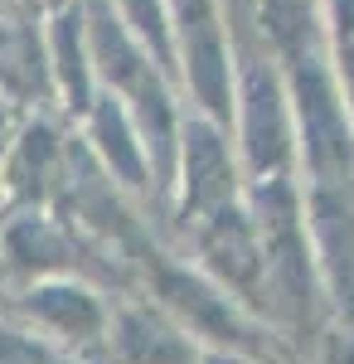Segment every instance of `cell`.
<instances>
[{
  "label": "cell",
  "mask_w": 354,
  "mask_h": 364,
  "mask_svg": "<svg viewBox=\"0 0 354 364\" xmlns=\"http://www.w3.org/2000/svg\"><path fill=\"white\" fill-rule=\"evenodd\" d=\"M326 20H330L335 78H340V92H345L350 117H354V0H326Z\"/></svg>",
  "instance_id": "8fae6325"
},
{
  "label": "cell",
  "mask_w": 354,
  "mask_h": 364,
  "mask_svg": "<svg viewBox=\"0 0 354 364\" xmlns=\"http://www.w3.org/2000/svg\"><path fill=\"white\" fill-rule=\"evenodd\" d=\"M247 209L262 233L267 252V316L281 336L296 345L316 340V331L330 316V291L321 277V257L306 219V195H301L296 175H272V180H247Z\"/></svg>",
  "instance_id": "7a4b0ae2"
},
{
  "label": "cell",
  "mask_w": 354,
  "mask_h": 364,
  "mask_svg": "<svg viewBox=\"0 0 354 364\" xmlns=\"http://www.w3.org/2000/svg\"><path fill=\"white\" fill-rule=\"evenodd\" d=\"M0 301H5V257H0Z\"/></svg>",
  "instance_id": "9a60e30c"
},
{
  "label": "cell",
  "mask_w": 354,
  "mask_h": 364,
  "mask_svg": "<svg viewBox=\"0 0 354 364\" xmlns=\"http://www.w3.org/2000/svg\"><path fill=\"white\" fill-rule=\"evenodd\" d=\"M44 5H49V10H58V5H73V0H44Z\"/></svg>",
  "instance_id": "2e32d148"
},
{
  "label": "cell",
  "mask_w": 354,
  "mask_h": 364,
  "mask_svg": "<svg viewBox=\"0 0 354 364\" xmlns=\"http://www.w3.org/2000/svg\"><path fill=\"white\" fill-rule=\"evenodd\" d=\"M15 5H20V0H0V15H10V10H15Z\"/></svg>",
  "instance_id": "5bb4252c"
},
{
  "label": "cell",
  "mask_w": 354,
  "mask_h": 364,
  "mask_svg": "<svg viewBox=\"0 0 354 364\" xmlns=\"http://www.w3.org/2000/svg\"><path fill=\"white\" fill-rule=\"evenodd\" d=\"M0 364H82L68 350H58L54 340H44L39 331H29L25 321H15L0 306Z\"/></svg>",
  "instance_id": "30bf717a"
},
{
  "label": "cell",
  "mask_w": 354,
  "mask_h": 364,
  "mask_svg": "<svg viewBox=\"0 0 354 364\" xmlns=\"http://www.w3.org/2000/svg\"><path fill=\"white\" fill-rule=\"evenodd\" d=\"M136 291L165 306L204 350H233L267 364H301L296 345L277 331L267 316L243 306L233 291H223L199 262H190L161 233L136 252Z\"/></svg>",
  "instance_id": "6da1fadb"
},
{
  "label": "cell",
  "mask_w": 354,
  "mask_h": 364,
  "mask_svg": "<svg viewBox=\"0 0 354 364\" xmlns=\"http://www.w3.org/2000/svg\"><path fill=\"white\" fill-rule=\"evenodd\" d=\"M204 345L170 316L156 306L146 291H127L112 306V331L97 364H199Z\"/></svg>",
  "instance_id": "ba28073f"
},
{
  "label": "cell",
  "mask_w": 354,
  "mask_h": 364,
  "mask_svg": "<svg viewBox=\"0 0 354 364\" xmlns=\"http://www.w3.org/2000/svg\"><path fill=\"white\" fill-rule=\"evenodd\" d=\"M175 248L185 252L190 262H199L209 277L223 287V291H233L243 306H252L257 316H267V252H262V233H257V219H252V209H247V195L238 204H228V209H218L209 219H199L190 224L180 238H175ZM272 321V316H267Z\"/></svg>",
  "instance_id": "8992f818"
},
{
  "label": "cell",
  "mask_w": 354,
  "mask_h": 364,
  "mask_svg": "<svg viewBox=\"0 0 354 364\" xmlns=\"http://www.w3.org/2000/svg\"><path fill=\"white\" fill-rule=\"evenodd\" d=\"M199 364H267V360H252V355H233V350H204Z\"/></svg>",
  "instance_id": "4fadbf2b"
},
{
  "label": "cell",
  "mask_w": 354,
  "mask_h": 364,
  "mask_svg": "<svg viewBox=\"0 0 354 364\" xmlns=\"http://www.w3.org/2000/svg\"><path fill=\"white\" fill-rule=\"evenodd\" d=\"M243 195H247V170L238 156V141H233V127H223L218 117L199 112V107H185L175 195H170V219H165L161 238L175 243L190 224L238 204Z\"/></svg>",
  "instance_id": "277c9868"
},
{
  "label": "cell",
  "mask_w": 354,
  "mask_h": 364,
  "mask_svg": "<svg viewBox=\"0 0 354 364\" xmlns=\"http://www.w3.org/2000/svg\"><path fill=\"white\" fill-rule=\"evenodd\" d=\"M301 364H354V321L330 316L316 340L301 345Z\"/></svg>",
  "instance_id": "7c38bea8"
},
{
  "label": "cell",
  "mask_w": 354,
  "mask_h": 364,
  "mask_svg": "<svg viewBox=\"0 0 354 364\" xmlns=\"http://www.w3.org/2000/svg\"><path fill=\"white\" fill-rule=\"evenodd\" d=\"M233 141H238L247 180L296 175L291 87L257 29L233 34Z\"/></svg>",
  "instance_id": "3957f363"
},
{
  "label": "cell",
  "mask_w": 354,
  "mask_h": 364,
  "mask_svg": "<svg viewBox=\"0 0 354 364\" xmlns=\"http://www.w3.org/2000/svg\"><path fill=\"white\" fill-rule=\"evenodd\" d=\"M0 306L15 321H25L29 331H39L44 340H54L58 350H68L73 360L97 364L112 331L117 291H107V287H97L87 277H54V282H34V287L10 291Z\"/></svg>",
  "instance_id": "5b68a950"
},
{
  "label": "cell",
  "mask_w": 354,
  "mask_h": 364,
  "mask_svg": "<svg viewBox=\"0 0 354 364\" xmlns=\"http://www.w3.org/2000/svg\"><path fill=\"white\" fill-rule=\"evenodd\" d=\"M63 112H29L5 151L0 190L5 209H54L73 161V132L58 122Z\"/></svg>",
  "instance_id": "52a82bcc"
},
{
  "label": "cell",
  "mask_w": 354,
  "mask_h": 364,
  "mask_svg": "<svg viewBox=\"0 0 354 364\" xmlns=\"http://www.w3.org/2000/svg\"><path fill=\"white\" fill-rule=\"evenodd\" d=\"M73 127H78L82 141L92 146V156L107 166L112 180H117V185H122V190L151 214V224H156V233H161V195H156V175H151L141 132H136V122H132V112L122 107V97L102 87V92L92 97V107H87Z\"/></svg>",
  "instance_id": "9c48e42d"
}]
</instances>
